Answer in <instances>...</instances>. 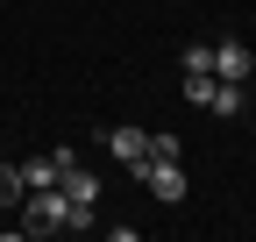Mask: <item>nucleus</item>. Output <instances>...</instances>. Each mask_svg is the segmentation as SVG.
<instances>
[{
    "label": "nucleus",
    "mask_w": 256,
    "mask_h": 242,
    "mask_svg": "<svg viewBox=\"0 0 256 242\" xmlns=\"http://www.w3.org/2000/svg\"><path fill=\"white\" fill-rule=\"evenodd\" d=\"M136 178H142V186L164 200V206H178V200L192 192V178H185V164H178V157H142V164H136Z\"/></svg>",
    "instance_id": "2"
},
{
    "label": "nucleus",
    "mask_w": 256,
    "mask_h": 242,
    "mask_svg": "<svg viewBox=\"0 0 256 242\" xmlns=\"http://www.w3.org/2000/svg\"><path fill=\"white\" fill-rule=\"evenodd\" d=\"M57 228H72V192L64 186L22 192V235H57Z\"/></svg>",
    "instance_id": "1"
},
{
    "label": "nucleus",
    "mask_w": 256,
    "mask_h": 242,
    "mask_svg": "<svg viewBox=\"0 0 256 242\" xmlns=\"http://www.w3.org/2000/svg\"><path fill=\"white\" fill-rule=\"evenodd\" d=\"M249 107V93H242V86L235 78H214V100H206V114H220V121H228V114H242Z\"/></svg>",
    "instance_id": "5"
},
{
    "label": "nucleus",
    "mask_w": 256,
    "mask_h": 242,
    "mask_svg": "<svg viewBox=\"0 0 256 242\" xmlns=\"http://www.w3.org/2000/svg\"><path fill=\"white\" fill-rule=\"evenodd\" d=\"M22 192H28L22 186V164H0V206H22Z\"/></svg>",
    "instance_id": "7"
},
{
    "label": "nucleus",
    "mask_w": 256,
    "mask_h": 242,
    "mask_svg": "<svg viewBox=\"0 0 256 242\" xmlns=\"http://www.w3.org/2000/svg\"><path fill=\"white\" fill-rule=\"evenodd\" d=\"M185 100L206 107V100H214V72H185Z\"/></svg>",
    "instance_id": "8"
},
{
    "label": "nucleus",
    "mask_w": 256,
    "mask_h": 242,
    "mask_svg": "<svg viewBox=\"0 0 256 242\" xmlns=\"http://www.w3.org/2000/svg\"><path fill=\"white\" fill-rule=\"evenodd\" d=\"M142 150H150L142 128H107V157H114V164H142Z\"/></svg>",
    "instance_id": "4"
},
{
    "label": "nucleus",
    "mask_w": 256,
    "mask_h": 242,
    "mask_svg": "<svg viewBox=\"0 0 256 242\" xmlns=\"http://www.w3.org/2000/svg\"><path fill=\"white\" fill-rule=\"evenodd\" d=\"M57 171H64L57 150H50V157H28V164H22V186H28V192H36V186H57Z\"/></svg>",
    "instance_id": "6"
},
{
    "label": "nucleus",
    "mask_w": 256,
    "mask_h": 242,
    "mask_svg": "<svg viewBox=\"0 0 256 242\" xmlns=\"http://www.w3.org/2000/svg\"><path fill=\"white\" fill-rule=\"evenodd\" d=\"M249 64H256V57H249L242 43H214V78H235V86H242Z\"/></svg>",
    "instance_id": "3"
},
{
    "label": "nucleus",
    "mask_w": 256,
    "mask_h": 242,
    "mask_svg": "<svg viewBox=\"0 0 256 242\" xmlns=\"http://www.w3.org/2000/svg\"><path fill=\"white\" fill-rule=\"evenodd\" d=\"M185 72H214V43H192L185 50Z\"/></svg>",
    "instance_id": "10"
},
{
    "label": "nucleus",
    "mask_w": 256,
    "mask_h": 242,
    "mask_svg": "<svg viewBox=\"0 0 256 242\" xmlns=\"http://www.w3.org/2000/svg\"><path fill=\"white\" fill-rule=\"evenodd\" d=\"M142 157H178V136H171V128H156V136H150V150H142Z\"/></svg>",
    "instance_id": "9"
}]
</instances>
